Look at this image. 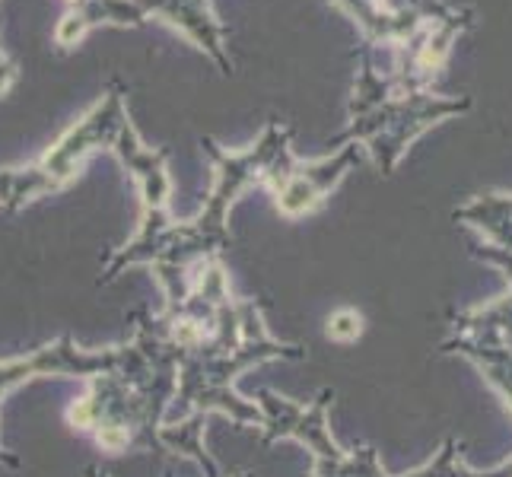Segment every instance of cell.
<instances>
[{"label":"cell","mask_w":512,"mask_h":477,"mask_svg":"<svg viewBox=\"0 0 512 477\" xmlns=\"http://www.w3.org/2000/svg\"><path fill=\"white\" fill-rule=\"evenodd\" d=\"M328 334H331V338H338V341L357 338V334H360V315H353V312L334 315L331 325H328Z\"/></svg>","instance_id":"1"}]
</instances>
